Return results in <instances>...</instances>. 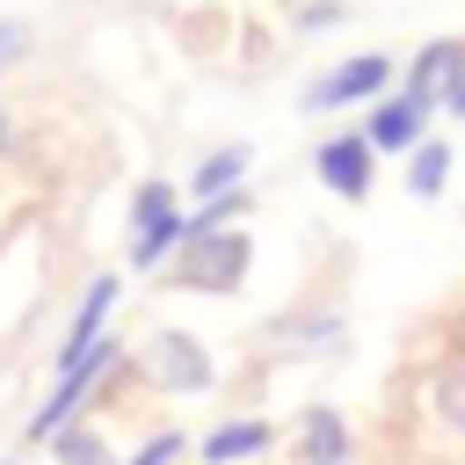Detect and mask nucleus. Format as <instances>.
<instances>
[{"label": "nucleus", "instance_id": "obj_17", "mask_svg": "<svg viewBox=\"0 0 465 465\" xmlns=\"http://www.w3.org/2000/svg\"><path fill=\"white\" fill-rule=\"evenodd\" d=\"M7 138H15V124H7V109H0V153H7Z\"/></svg>", "mask_w": 465, "mask_h": 465}, {"label": "nucleus", "instance_id": "obj_9", "mask_svg": "<svg viewBox=\"0 0 465 465\" xmlns=\"http://www.w3.org/2000/svg\"><path fill=\"white\" fill-rule=\"evenodd\" d=\"M269 443H276L269 421H218V429L196 443V458H203V465H232V458H254V450H269Z\"/></svg>", "mask_w": 465, "mask_h": 465}, {"label": "nucleus", "instance_id": "obj_12", "mask_svg": "<svg viewBox=\"0 0 465 465\" xmlns=\"http://www.w3.org/2000/svg\"><path fill=\"white\" fill-rule=\"evenodd\" d=\"M334 334H341V312H305V320H283V349H298V356H327V349H334Z\"/></svg>", "mask_w": 465, "mask_h": 465}, {"label": "nucleus", "instance_id": "obj_8", "mask_svg": "<svg viewBox=\"0 0 465 465\" xmlns=\"http://www.w3.org/2000/svg\"><path fill=\"white\" fill-rule=\"evenodd\" d=\"M247 145H218V153H203L196 160V174H189V196L196 203H211V196H232V189H247Z\"/></svg>", "mask_w": 465, "mask_h": 465}, {"label": "nucleus", "instance_id": "obj_18", "mask_svg": "<svg viewBox=\"0 0 465 465\" xmlns=\"http://www.w3.org/2000/svg\"><path fill=\"white\" fill-rule=\"evenodd\" d=\"M7 465H22V458H7Z\"/></svg>", "mask_w": 465, "mask_h": 465}, {"label": "nucleus", "instance_id": "obj_2", "mask_svg": "<svg viewBox=\"0 0 465 465\" xmlns=\"http://www.w3.org/2000/svg\"><path fill=\"white\" fill-rule=\"evenodd\" d=\"M385 87H392V58H378V51H356V58L327 65V73L305 87V109H312V116H334V109H349V102H378Z\"/></svg>", "mask_w": 465, "mask_h": 465}, {"label": "nucleus", "instance_id": "obj_15", "mask_svg": "<svg viewBox=\"0 0 465 465\" xmlns=\"http://www.w3.org/2000/svg\"><path fill=\"white\" fill-rule=\"evenodd\" d=\"M22 58H29V29H22V22H0V73L22 65Z\"/></svg>", "mask_w": 465, "mask_h": 465}, {"label": "nucleus", "instance_id": "obj_1", "mask_svg": "<svg viewBox=\"0 0 465 465\" xmlns=\"http://www.w3.org/2000/svg\"><path fill=\"white\" fill-rule=\"evenodd\" d=\"M247 262H254V247H247L240 225H232V232H196V240H182V247L167 254V283H174V291L225 298V291L247 283Z\"/></svg>", "mask_w": 465, "mask_h": 465}, {"label": "nucleus", "instance_id": "obj_5", "mask_svg": "<svg viewBox=\"0 0 465 465\" xmlns=\"http://www.w3.org/2000/svg\"><path fill=\"white\" fill-rule=\"evenodd\" d=\"M145 363H153V378H160L167 392H211V356H203L189 334H153Z\"/></svg>", "mask_w": 465, "mask_h": 465}, {"label": "nucleus", "instance_id": "obj_16", "mask_svg": "<svg viewBox=\"0 0 465 465\" xmlns=\"http://www.w3.org/2000/svg\"><path fill=\"white\" fill-rule=\"evenodd\" d=\"M436 109H450V116H458V124H465V73H458V80H450V87H443V102H436Z\"/></svg>", "mask_w": 465, "mask_h": 465}, {"label": "nucleus", "instance_id": "obj_7", "mask_svg": "<svg viewBox=\"0 0 465 465\" xmlns=\"http://www.w3.org/2000/svg\"><path fill=\"white\" fill-rule=\"evenodd\" d=\"M465 73V44L458 36H436V44H421L414 58H407V94H421V102H443V87Z\"/></svg>", "mask_w": 465, "mask_h": 465}, {"label": "nucleus", "instance_id": "obj_14", "mask_svg": "<svg viewBox=\"0 0 465 465\" xmlns=\"http://www.w3.org/2000/svg\"><path fill=\"white\" fill-rule=\"evenodd\" d=\"M182 450H189V436H182V429H160V436H145V443H138L124 465H174Z\"/></svg>", "mask_w": 465, "mask_h": 465}, {"label": "nucleus", "instance_id": "obj_13", "mask_svg": "<svg viewBox=\"0 0 465 465\" xmlns=\"http://www.w3.org/2000/svg\"><path fill=\"white\" fill-rule=\"evenodd\" d=\"M58 465H116V450L102 443L94 421H65L58 429Z\"/></svg>", "mask_w": 465, "mask_h": 465}, {"label": "nucleus", "instance_id": "obj_3", "mask_svg": "<svg viewBox=\"0 0 465 465\" xmlns=\"http://www.w3.org/2000/svg\"><path fill=\"white\" fill-rule=\"evenodd\" d=\"M429 116H436V102H421V94H378L371 102V124H363V138H371V153H392V160H407L421 138H429Z\"/></svg>", "mask_w": 465, "mask_h": 465}, {"label": "nucleus", "instance_id": "obj_6", "mask_svg": "<svg viewBox=\"0 0 465 465\" xmlns=\"http://www.w3.org/2000/svg\"><path fill=\"white\" fill-rule=\"evenodd\" d=\"M291 450H298V465H341V458H349V421H341L334 407H298Z\"/></svg>", "mask_w": 465, "mask_h": 465}, {"label": "nucleus", "instance_id": "obj_10", "mask_svg": "<svg viewBox=\"0 0 465 465\" xmlns=\"http://www.w3.org/2000/svg\"><path fill=\"white\" fill-rule=\"evenodd\" d=\"M443 182H450V145L443 138H421L407 153V196H443Z\"/></svg>", "mask_w": 465, "mask_h": 465}, {"label": "nucleus", "instance_id": "obj_11", "mask_svg": "<svg viewBox=\"0 0 465 465\" xmlns=\"http://www.w3.org/2000/svg\"><path fill=\"white\" fill-rule=\"evenodd\" d=\"M167 218H182L174 182H138V189H131V232H153V225H167Z\"/></svg>", "mask_w": 465, "mask_h": 465}, {"label": "nucleus", "instance_id": "obj_4", "mask_svg": "<svg viewBox=\"0 0 465 465\" xmlns=\"http://www.w3.org/2000/svg\"><path fill=\"white\" fill-rule=\"evenodd\" d=\"M312 174H320L334 196H349V203H356V196L371 189V174H378V153H371V138H363V131H334V138L312 153Z\"/></svg>", "mask_w": 465, "mask_h": 465}]
</instances>
